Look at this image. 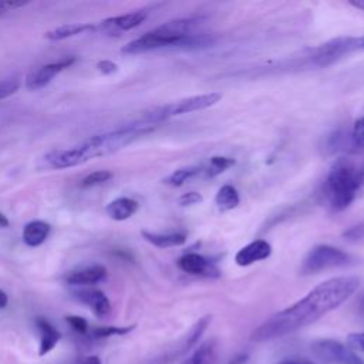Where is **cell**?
<instances>
[{
	"label": "cell",
	"instance_id": "obj_35",
	"mask_svg": "<svg viewBox=\"0 0 364 364\" xmlns=\"http://www.w3.org/2000/svg\"><path fill=\"white\" fill-rule=\"evenodd\" d=\"M357 176H358V185H360V189L364 186V164L357 168Z\"/></svg>",
	"mask_w": 364,
	"mask_h": 364
},
{
	"label": "cell",
	"instance_id": "obj_37",
	"mask_svg": "<svg viewBox=\"0 0 364 364\" xmlns=\"http://www.w3.org/2000/svg\"><path fill=\"white\" fill-rule=\"evenodd\" d=\"M7 303H9V297H7L6 291L0 289V309H4L7 306Z\"/></svg>",
	"mask_w": 364,
	"mask_h": 364
},
{
	"label": "cell",
	"instance_id": "obj_2",
	"mask_svg": "<svg viewBox=\"0 0 364 364\" xmlns=\"http://www.w3.org/2000/svg\"><path fill=\"white\" fill-rule=\"evenodd\" d=\"M154 124L141 121L119 127L114 131L98 134L90 136L88 139L82 141L81 144L65 148V149H54L44 155L43 161L47 168L51 169H67L77 165H81L90 159L105 156L119 151L121 148L131 144L138 136L149 132L154 129Z\"/></svg>",
	"mask_w": 364,
	"mask_h": 364
},
{
	"label": "cell",
	"instance_id": "obj_21",
	"mask_svg": "<svg viewBox=\"0 0 364 364\" xmlns=\"http://www.w3.org/2000/svg\"><path fill=\"white\" fill-rule=\"evenodd\" d=\"M216 357V344L213 340L202 343L196 350L185 357L179 364H212Z\"/></svg>",
	"mask_w": 364,
	"mask_h": 364
},
{
	"label": "cell",
	"instance_id": "obj_25",
	"mask_svg": "<svg viewBox=\"0 0 364 364\" xmlns=\"http://www.w3.org/2000/svg\"><path fill=\"white\" fill-rule=\"evenodd\" d=\"M348 144L350 148H353V152L364 149V115L354 122Z\"/></svg>",
	"mask_w": 364,
	"mask_h": 364
},
{
	"label": "cell",
	"instance_id": "obj_13",
	"mask_svg": "<svg viewBox=\"0 0 364 364\" xmlns=\"http://www.w3.org/2000/svg\"><path fill=\"white\" fill-rule=\"evenodd\" d=\"M272 255V246L263 239H257L243 246L235 256V262L239 266H250L255 262L264 260Z\"/></svg>",
	"mask_w": 364,
	"mask_h": 364
},
{
	"label": "cell",
	"instance_id": "obj_16",
	"mask_svg": "<svg viewBox=\"0 0 364 364\" xmlns=\"http://www.w3.org/2000/svg\"><path fill=\"white\" fill-rule=\"evenodd\" d=\"M139 205L136 200L131 199V198H125V196H121V198H117L114 200H111L107 208H105V212L107 215L112 219V220H117V222H122V220H127L129 219L131 216L135 215V212L138 210Z\"/></svg>",
	"mask_w": 364,
	"mask_h": 364
},
{
	"label": "cell",
	"instance_id": "obj_30",
	"mask_svg": "<svg viewBox=\"0 0 364 364\" xmlns=\"http://www.w3.org/2000/svg\"><path fill=\"white\" fill-rule=\"evenodd\" d=\"M347 347L353 351L364 353V331L363 333H351L347 336Z\"/></svg>",
	"mask_w": 364,
	"mask_h": 364
},
{
	"label": "cell",
	"instance_id": "obj_22",
	"mask_svg": "<svg viewBox=\"0 0 364 364\" xmlns=\"http://www.w3.org/2000/svg\"><path fill=\"white\" fill-rule=\"evenodd\" d=\"M215 203L220 210H230L239 205V193L232 185H223L215 196Z\"/></svg>",
	"mask_w": 364,
	"mask_h": 364
},
{
	"label": "cell",
	"instance_id": "obj_26",
	"mask_svg": "<svg viewBox=\"0 0 364 364\" xmlns=\"http://www.w3.org/2000/svg\"><path fill=\"white\" fill-rule=\"evenodd\" d=\"M235 164L232 158H225V156H213L209 161V168H208V176H216L222 172H225L228 168H230Z\"/></svg>",
	"mask_w": 364,
	"mask_h": 364
},
{
	"label": "cell",
	"instance_id": "obj_14",
	"mask_svg": "<svg viewBox=\"0 0 364 364\" xmlns=\"http://www.w3.org/2000/svg\"><path fill=\"white\" fill-rule=\"evenodd\" d=\"M107 277V269L101 264L84 266L73 270L65 276V282L71 286H92L104 282Z\"/></svg>",
	"mask_w": 364,
	"mask_h": 364
},
{
	"label": "cell",
	"instance_id": "obj_11",
	"mask_svg": "<svg viewBox=\"0 0 364 364\" xmlns=\"http://www.w3.org/2000/svg\"><path fill=\"white\" fill-rule=\"evenodd\" d=\"M148 17V10L146 9H141V10H135L127 14H121V16H115V17H109L105 18L100 23L98 28H101L105 33H118V31H128L132 30L135 27H138L139 24H142Z\"/></svg>",
	"mask_w": 364,
	"mask_h": 364
},
{
	"label": "cell",
	"instance_id": "obj_20",
	"mask_svg": "<svg viewBox=\"0 0 364 364\" xmlns=\"http://www.w3.org/2000/svg\"><path fill=\"white\" fill-rule=\"evenodd\" d=\"M142 237L149 242L151 245L156 246V247H175V246H181L186 242V235L182 232H173V233H152L148 230H142L141 232Z\"/></svg>",
	"mask_w": 364,
	"mask_h": 364
},
{
	"label": "cell",
	"instance_id": "obj_1",
	"mask_svg": "<svg viewBox=\"0 0 364 364\" xmlns=\"http://www.w3.org/2000/svg\"><path fill=\"white\" fill-rule=\"evenodd\" d=\"M360 286L355 276H338L321 282L294 304L274 313L256 327L250 341L264 343L291 334L341 306Z\"/></svg>",
	"mask_w": 364,
	"mask_h": 364
},
{
	"label": "cell",
	"instance_id": "obj_38",
	"mask_svg": "<svg viewBox=\"0 0 364 364\" xmlns=\"http://www.w3.org/2000/svg\"><path fill=\"white\" fill-rule=\"evenodd\" d=\"M348 4L364 11V0H353V1H348Z\"/></svg>",
	"mask_w": 364,
	"mask_h": 364
},
{
	"label": "cell",
	"instance_id": "obj_10",
	"mask_svg": "<svg viewBox=\"0 0 364 364\" xmlns=\"http://www.w3.org/2000/svg\"><path fill=\"white\" fill-rule=\"evenodd\" d=\"M178 267L193 276H203V277H219L220 270L215 263L208 260L206 257L198 253H186L178 260Z\"/></svg>",
	"mask_w": 364,
	"mask_h": 364
},
{
	"label": "cell",
	"instance_id": "obj_17",
	"mask_svg": "<svg viewBox=\"0 0 364 364\" xmlns=\"http://www.w3.org/2000/svg\"><path fill=\"white\" fill-rule=\"evenodd\" d=\"M98 26L91 24V23H70V24H64L60 26L57 28H53L50 31H47L44 34V37L50 41H60V40H65L78 34H84V33H91V31H97Z\"/></svg>",
	"mask_w": 364,
	"mask_h": 364
},
{
	"label": "cell",
	"instance_id": "obj_4",
	"mask_svg": "<svg viewBox=\"0 0 364 364\" xmlns=\"http://www.w3.org/2000/svg\"><path fill=\"white\" fill-rule=\"evenodd\" d=\"M360 191L357 166L347 158H338L330 166L324 181V196L328 206L341 212L347 209Z\"/></svg>",
	"mask_w": 364,
	"mask_h": 364
},
{
	"label": "cell",
	"instance_id": "obj_24",
	"mask_svg": "<svg viewBox=\"0 0 364 364\" xmlns=\"http://www.w3.org/2000/svg\"><path fill=\"white\" fill-rule=\"evenodd\" d=\"M135 328V324L132 326H125V327H117V326H102V327H95L91 330V337L92 338H108L112 336H125L131 333Z\"/></svg>",
	"mask_w": 364,
	"mask_h": 364
},
{
	"label": "cell",
	"instance_id": "obj_33",
	"mask_svg": "<svg viewBox=\"0 0 364 364\" xmlns=\"http://www.w3.org/2000/svg\"><path fill=\"white\" fill-rule=\"evenodd\" d=\"M26 4H28V1H14V0L0 1V11H10V10L21 9V7H24Z\"/></svg>",
	"mask_w": 364,
	"mask_h": 364
},
{
	"label": "cell",
	"instance_id": "obj_27",
	"mask_svg": "<svg viewBox=\"0 0 364 364\" xmlns=\"http://www.w3.org/2000/svg\"><path fill=\"white\" fill-rule=\"evenodd\" d=\"M111 178H112V173L109 171H95V172H91L90 175H87L81 181V186L82 188H91V186L102 185V183L108 182Z\"/></svg>",
	"mask_w": 364,
	"mask_h": 364
},
{
	"label": "cell",
	"instance_id": "obj_5",
	"mask_svg": "<svg viewBox=\"0 0 364 364\" xmlns=\"http://www.w3.org/2000/svg\"><path fill=\"white\" fill-rule=\"evenodd\" d=\"M354 259L347 252L330 246L317 245L304 257L301 263V274H314L328 269L351 266Z\"/></svg>",
	"mask_w": 364,
	"mask_h": 364
},
{
	"label": "cell",
	"instance_id": "obj_3",
	"mask_svg": "<svg viewBox=\"0 0 364 364\" xmlns=\"http://www.w3.org/2000/svg\"><path fill=\"white\" fill-rule=\"evenodd\" d=\"M202 17H186L166 21L165 24L142 34L121 48L124 54H141L161 48H202L213 43L208 34H196L195 28Z\"/></svg>",
	"mask_w": 364,
	"mask_h": 364
},
{
	"label": "cell",
	"instance_id": "obj_36",
	"mask_svg": "<svg viewBox=\"0 0 364 364\" xmlns=\"http://www.w3.org/2000/svg\"><path fill=\"white\" fill-rule=\"evenodd\" d=\"M247 361V354H240V355H236L229 364H243Z\"/></svg>",
	"mask_w": 364,
	"mask_h": 364
},
{
	"label": "cell",
	"instance_id": "obj_7",
	"mask_svg": "<svg viewBox=\"0 0 364 364\" xmlns=\"http://www.w3.org/2000/svg\"><path fill=\"white\" fill-rule=\"evenodd\" d=\"M220 98H222V94H219V92H209V94L188 97V98L179 100L176 102H171L168 105H164V107H159V108L154 109L152 112L146 114L144 117V119L156 125L158 122H161V121H164L169 117L189 114V112H193V111H200V109L209 108V107L215 105L216 102H219Z\"/></svg>",
	"mask_w": 364,
	"mask_h": 364
},
{
	"label": "cell",
	"instance_id": "obj_32",
	"mask_svg": "<svg viewBox=\"0 0 364 364\" xmlns=\"http://www.w3.org/2000/svg\"><path fill=\"white\" fill-rule=\"evenodd\" d=\"M97 68L104 75H109V74H114V73L118 71V65L114 61H111V60H101V61H98L97 63Z\"/></svg>",
	"mask_w": 364,
	"mask_h": 364
},
{
	"label": "cell",
	"instance_id": "obj_18",
	"mask_svg": "<svg viewBox=\"0 0 364 364\" xmlns=\"http://www.w3.org/2000/svg\"><path fill=\"white\" fill-rule=\"evenodd\" d=\"M50 230V223L44 220H31L23 229V242L30 247H37L47 240Z\"/></svg>",
	"mask_w": 364,
	"mask_h": 364
},
{
	"label": "cell",
	"instance_id": "obj_8",
	"mask_svg": "<svg viewBox=\"0 0 364 364\" xmlns=\"http://www.w3.org/2000/svg\"><path fill=\"white\" fill-rule=\"evenodd\" d=\"M310 348L313 355L324 364H364L355 351L333 338H317Z\"/></svg>",
	"mask_w": 364,
	"mask_h": 364
},
{
	"label": "cell",
	"instance_id": "obj_40",
	"mask_svg": "<svg viewBox=\"0 0 364 364\" xmlns=\"http://www.w3.org/2000/svg\"><path fill=\"white\" fill-rule=\"evenodd\" d=\"M6 226H9V219L3 213H0V228H6Z\"/></svg>",
	"mask_w": 364,
	"mask_h": 364
},
{
	"label": "cell",
	"instance_id": "obj_23",
	"mask_svg": "<svg viewBox=\"0 0 364 364\" xmlns=\"http://www.w3.org/2000/svg\"><path fill=\"white\" fill-rule=\"evenodd\" d=\"M202 171L200 168H196V166H189V168H181V169H176L173 171L168 178L164 179V183L166 185H171V186H181L183 185L188 179L199 175Z\"/></svg>",
	"mask_w": 364,
	"mask_h": 364
},
{
	"label": "cell",
	"instance_id": "obj_12",
	"mask_svg": "<svg viewBox=\"0 0 364 364\" xmlns=\"http://www.w3.org/2000/svg\"><path fill=\"white\" fill-rule=\"evenodd\" d=\"M73 294L80 303L88 306L97 317L102 318L111 313V303L102 290H98L94 287H85V289L75 290Z\"/></svg>",
	"mask_w": 364,
	"mask_h": 364
},
{
	"label": "cell",
	"instance_id": "obj_15",
	"mask_svg": "<svg viewBox=\"0 0 364 364\" xmlns=\"http://www.w3.org/2000/svg\"><path fill=\"white\" fill-rule=\"evenodd\" d=\"M36 326L40 331L38 355L43 357L57 346V343L61 340V333L44 317H37L36 318Z\"/></svg>",
	"mask_w": 364,
	"mask_h": 364
},
{
	"label": "cell",
	"instance_id": "obj_9",
	"mask_svg": "<svg viewBox=\"0 0 364 364\" xmlns=\"http://www.w3.org/2000/svg\"><path fill=\"white\" fill-rule=\"evenodd\" d=\"M75 60L77 58L74 55H70V57H64V58H61L58 61H54V63H50V64L38 67L37 70L31 71L27 75L26 87L28 90H31V91H36V90H40V88L46 87L47 84H50L53 81V78L55 75H58L65 68L71 67L75 63Z\"/></svg>",
	"mask_w": 364,
	"mask_h": 364
},
{
	"label": "cell",
	"instance_id": "obj_28",
	"mask_svg": "<svg viewBox=\"0 0 364 364\" xmlns=\"http://www.w3.org/2000/svg\"><path fill=\"white\" fill-rule=\"evenodd\" d=\"M20 88L18 80H3L0 81V100L13 95Z\"/></svg>",
	"mask_w": 364,
	"mask_h": 364
},
{
	"label": "cell",
	"instance_id": "obj_29",
	"mask_svg": "<svg viewBox=\"0 0 364 364\" xmlns=\"http://www.w3.org/2000/svg\"><path fill=\"white\" fill-rule=\"evenodd\" d=\"M65 321L71 326V328L80 334H87L88 331V323L84 317L80 316H67Z\"/></svg>",
	"mask_w": 364,
	"mask_h": 364
},
{
	"label": "cell",
	"instance_id": "obj_39",
	"mask_svg": "<svg viewBox=\"0 0 364 364\" xmlns=\"http://www.w3.org/2000/svg\"><path fill=\"white\" fill-rule=\"evenodd\" d=\"M279 364H307L306 361H300V360H283V361H280Z\"/></svg>",
	"mask_w": 364,
	"mask_h": 364
},
{
	"label": "cell",
	"instance_id": "obj_19",
	"mask_svg": "<svg viewBox=\"0 0 364 364\" xmlns=\"http://www.w3.org/2000/svg\"><path fill=\"white\" fill-rule=\"evenodd\" d=\"M210 320H212L210 316H203L202 318H199V320L193 324V327L189 330V333L186 334V337L182 340V344L179 346V348H178L176 351H173V353L171 354V357L175 358V357H178V355H181V354H185L188 350H191V348L199 341V338L202 337V334H203L205 330L208 328Z\"/></svg>",
	"mask_w": 364,
	"mask_h": 364
},
{
	"label": "cell",
	"instance_id": "obj_6",
	"mask_svg": "<svg viewBox=\"0 0 364 364\" xmlns=\"http://www.w3.org/2000/svg\"><path fill=\"white\" fill-rule=\"evenodd\" d=\"M364 50V34L363 36H346L336 37L324 44L314 48L311 61L318 67H327L357 51Z\"/></svg>",
	"mask_w": 364,
	"mask_h": 364
},
{
	"label": "cell",
	"instance_id": "obj_34",
	"mask_svg": "<svg viewBox=\"0 0 364 364\" xmlns=\"http://www.w3.org/2000/svg\"><path fill=\"white\" fill-rule=\"evenodd\" d=\"M77 364H102L98 355H87L78 360Z\"/></svg>",
	"mask_w": 364,
	"mask_h": 364
},
{
	"label": "cell",
	"instance_id": "obj_31",
	"mask_svg": "<svg viewBox=\"0 0 364 364\" xmlns=\"http://www.w3.org/2000/svg\"><path fill=\"white\" fill-rule=\"evenodd\" d=\"M202 195L199 192H186L183 195L179 196L178 199V203L181 206H192V205H196L199 202H202Z\"/></svg>",
	"mask_w": 364,
	"mask_h": 364
}]
</instances>
